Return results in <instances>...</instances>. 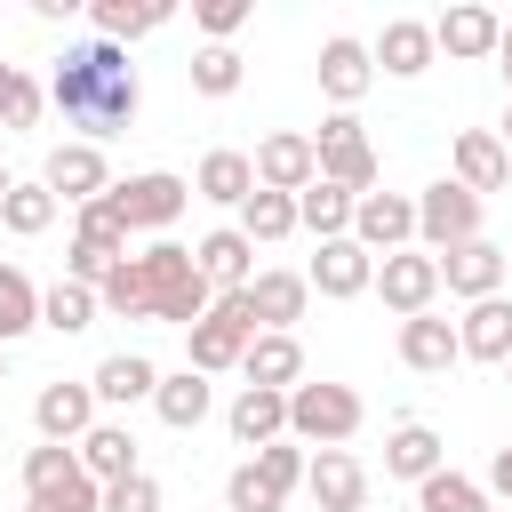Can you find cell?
Here are the masks:
<instances>
[{
	"mask_svg": "<svg viewBox=\"0 0 512 512\" xmlns=\"http://www.w3.org/2000/svg\"><path fill=\"white\" fill-rule=\"evenodd\" d=\"M96 304H104V312H120V320L200 328V320H208V304H216V288H208V272H200V256H192V248L152 240V248H136V256H120V264H112V280L96 288Z\"/></svg>",
	"mask_w": 512,
	"mask_h": 512,
	"instance_id": "6da1fadb",
	"label": "cell"
},
{
	"mask_svg": "<svg viewBox=\"0 0 512 512\" xmlns=\"http://www.w3.org/2000/svg\"><path fill=\"white\" fill-rule=\"evenodd\" d=\"M48 104L64 112V128H80V144L120 136V128L136 120V104H144L128 48H112V40H80V48H64L56 72H48Z\"/></svg>",
	"mask_w": 512,
	"mask_h": 512,
	"instance_id": "7a4b0ae2",
	"label": "cell"
},
{
	"mask_svg": "<svg viewBox=\"0 0 512 512\" xmlns=\"http://www.w3.org/2000/svg\"><path fill=\"white\" fill-rule=\"evenodd\" d=\"M264 336V320H256V304H248V288H232V296H216L208 304V320L200 328H184V368H200V376H224V368H240L248 360V344Z\"/></svg>",
	"mask_w": 512,
	"mask_h": 512,
	"instance_id": "3957f363",
	"label": "cell"
},
{
	"mask_svg": "<svg viewBox=\"0 0 512 512\" xmlns=\"http://www.w3.org/2000/svg\"><path fill=\"white\" fill-rule=\"evenodd\" d=\"M360 392L352 384H296L288 392V440L296 448H344L360 432Z\"/></svg>",
	"mask_w": 512,
	"mask_h": 512,
	"instance_id": "277c9868",
	"label": "cell"
},
{
	"mask_svg": "<svg viewBox=\"0 0 512 512\" xmlns=\"http://www.w3.org/2000/svg\"><path fill=\"white\" fill-rule=\"evenodd\" d=\"M464 240H480V192H464L456 176L424 184V192H416V248H424V256H448V248H464Z\"/></svg>",
	"mask_w": 512,
	"mask_h": 512,
	"instance_id": "5b68a950",
	"label": "cell"
},
{
	"mask_svg": "<svg viewBox=\"0 0 512 512\" xmlns=\"http://www.w3.org/2000/svg\"><path fill=\"white\" fill-rule=\"evenodd\" d=\"M312 144H320V176H328V184H344L352 200H368V192H376V144L360 136V120H352V112H328Z\"/></svg>",
	"mask_w": 512,
	"mask_h": 512,
	"instance_id": "8992f818",
	"label": "cell"
},
{
	"mask_svg": "<svg viewBox=\"0 0 512 512\" xmlns=\"http://www.w3.org/2000/svg\"><path fill=\"white\" fill-rule=\"evenodd\" d=\"M248 160H256V192H288V200H296L304 184H320V144H312L304 128H272Z\"/></svg>",
	"mask_w": 512,
	"mask_h": 512,
	"instance_id": "52a82bcc",
	"label": "cell"
},
{
	"mask_svg": "<svg viewBox=\"0 0 512 512\" xmlns=\"http://www.w3.org/2000/svg\"><path fill=\"white\" fill-rule=\"evenodd\" d=\"M40 184L64 200V208H88V200H104L112 192V168H104V144H56L48 160H40Z\"/></svg>",
	"mask_w": 512,
	"mask_h": 512,
	"instance_id": "ba28073f",
	"label": "cell"
},
{
	"mask_svg": "<svg viewBox=\"0 0 512 512\" xmlns=\"http://www.w3.org/2000/svg\"><path fill=\"white\" fill-rule=\"evenodd\" d=\"M112 200H120L128 232H168V224L184 216L192 184H184V176H168V168H144V176H128V184H112Z\"/></svg>",
	"mask_w": 512,
	"mask_h": 512,
	"instance_id": "9c48e42d",
	"label": "cell"
},
{
	"mask_svg": "<svg viewBox=\"0 0 512 512\" xmlns=\"http://www.w3.org/2000/svg\"><path fill=\"white\" fill-rule=\"evenodd\" d=\"M376 296H384V312H400V320L432 312V304H440V256H424V248L384 256V264H376Z\"/></svg>",
	"mask_w": 512,
	"mask_h": 512,
	"instance_id": "30bf717a",
	"label": "cell"
},
{
	"mask_svg": "<svg viewBox=\"0 0 512 512\" xmlns=\"http://www.w3.org/2000/svg\"><path fill=\"white\" fill-rule=\"evenodd\" d=\"M352 240L384 264V256H400V248H416V200L408 192H368L360 208H352Z\"/></svg>",
	"mask_w": 512,
	"mask_h": 512,
	"instance_id": "8fae6325",
	"label": "cell"
},
{
	"mask_svg": "<svg viewBox=\"0 0 512 512\" xmlns=\"http://www.w3.org/2000/svg\"><path fill=\"white\" fill-rule=\"evenodd\" d=\"M104 400H96V384H40V400H32V424H40V440H56V448H80L104 416H96Z\"/></svg>",
	"mask_w": 512,
	"mask_h": 512,
	"instance_id": "7c38bea8",
	"label": "cell"
},
{
	"mask_svg": "<svg viewBox=\"0 0 512 512\" xmlns=\"http://www.w3.org/2000/svg\"><path fill=\"white\" fill-rule=\"evenodd\" d=\"M368 88H376V48H368V40H352V32L320 40V96H328L336 112H352Z\"/></svg>",
	"mask_w": 512,
	"mask_h": 512,
	"instance_id": "4fadbf2b",
	"label": "cell"
},
{
	"mask_svg": "<svg viewBox=\"0 0 512 512\" xmlns=\"http://www.w3.org/2000/svg\"><path fill=\"white\" fill-rule=\"evenodd\" d=\"M312 296H328V304H352V296H368L376 288V256L344 232V240H320V256H312Z\"/></svg>",
	"mask_w": 512,
	"mask_h": 512,
	"instance_id": "5bb4252c",
	"label": "cell"
},
{
	"mask_svg": "<svg viewBox=\"0 0 512 512\" xmlns=\"http://www.w3.org/2000/svg\"><path fill=\"white\" fill-rule=\"evenodd\" d=\"M440 288L448 296H464V304H488V296H504V248L480 232V240H464V248H448L440 256Z\"/></svg>",
	"mask_w": 512,
	"mask_h": 512,
	"instance_id": "9a60e30c",
	"label": "cell"
},
{
	"mask_svg": "<svg viewBox=\"0 0 512 512\" xmlns=\"http://www.w3.org/2000/svg\"><path fill=\"white\" fill-rule=\"evenodd\" d=\"M248 304H256V320H264L272 336H296V320H304V304H312V280L288 272V264H264V272L248 280Z\"/></svg>",
	"mask_w": 512,
	"mask_h": 512,
	"instance_id": "2e32d148",
	"label": "cell"
},
{
	"mask_svg": "<svg viewBox=\"0 0 512 512\" xmlns=\"http://www.w3.org/2000/svg\"><path fill=\"white\" fill-rule=\"evenodd\" d=\"M448 160H456V184H464V192H480V200L512 184V152H504V136H496V128H464Z\"/></svg>",
	"mask_w": 512,
	"mask_h": 512,
	"instance_id": "e0dca14e",
	"label": "cell"
},
{
	"mask_svg": "<svg viewBox=\"0 0 512 512\" xmlns=\"http://www.w3.org/2000/svg\"><path fill=\"white\" fill-rule=\"evenodd\" d=\"M304 488H312L320 512H360V504H368V464L344 456V448H320L312 472H304Z\"/></svg>",
	"mask_w": 512,
	"mask_h": 512,
	"instance_id": "ac0fdd59",
	"label": "cell"
},
{
	"mask_svg": "<svg viewBox=\"0 0 512 512\" xmlns=\"http://www.w3.org/2000/svg\"><path fill=\"white\" fill-rule=\"evenodd\" d=\"M432 40H440V56L480 64V56H496V48H504V16H496V8H448V16L432 24Z\"/></svg>",
	"mask_w": 512,
	"mask_h": 512,
	"instance_id": "d6986e66",
	"label": "cell"
},
{
	"mask_svg": "<svg viewBox=\"0 0 512 512\" xmlns=\"http://www.w3.org/2000/svg\"><path fill=\"white\" fill-rule=\"evenodd\" d=\"M192 256H200V272H208V288H216V296H232V288H248V280H256V240H248L240 224H216Z\"/></svg>",
	"mask_w": 512,
	"mask_h": 512,
	"instance_id": "ffe728a7",
	"label": "cell"
},
{
	"mask_svg": "<svg viewBox=\"0 0 512 512\" xmlns=\"http://www.w3.org/2000/svg\"><path fill=\"white\" fill-rule=\"evenodd\" d=\"M400 360H408L416 376H448V368L464 360V344H456V320H440V312H416V320H400Z\"/></svg>",
	"mask_w": 512,
	"mask_h": 512,
	"instance_id": "44dd1931",
	"label": "cell"
},
{
	"mask_svg": "<svg viewBox=\"0 0 512 512\" xmlns=\"http://www.w3.org/2000/svg\"><path fill=\"white\" fill-rule=\"evenodd\" d=\"M224 424H232V440H240V448H272V440H288V392L240 384V400L224 408Z\"/></svg>",
	"mask_w": 512,
	"mask_h": 512,
	"instance_id": "7402d4cb",
	"label": "cell"
},
{
	"mask_svg": "<svg viewBox=\"0 0 512 512\" xmlns=\"http://www.w3.org/2000/svg\"><path fill=\"white\" fill-rule=\"evenodd\" d=\"M456 344H464V360H488V368H504V360H512V296L464 304V320H456Z\"/></svg>",
	"mask_w": 512,
	"mask_h": 512,
	"instance_id": "603a6c76",
	"label": "cell"
},
{
	"mask_svg": "<svg viewBox=\"0 0 512 512\" xmlns=\"http://www.w3.org/2000/svg\"><path fill=\"white\" fill-rule=\"evenodd\" d=\"M192 200L248 208V200H256V160H248V152H232V144H216V152L200 160V176H192Z\"/></svg>",
	"mask_w": 512,
	"mask_h": 512,
	"instance_id": "cb8c5ba5",
	"label": "cell"
},
{
	"mask_svg": "<svg viewBox=\"0 0 512 512\" xmlns=\"http://www.w3.org/2000/svg\"><path fill=\"white\" fill-rule=\"evenodd\" d=\"M432 56H440V40H432V24H416V16H392V24L376 32V64H384L392 80L432 72Z\"/></svg>",
	"mask_w": 512,
	"mask_h": 512,
	"instance_id": "d4e9b609",
	"label": "cell"
},
{
	"mask_svg": "<svg viewBox=\"0 0 512 512\" xmlns=\"http://www.w3.org/2000/svg\"><path fill=\"white\" fill-rule=\"evenodd\" d=\"M88 384H96V400H104V408H136V400H152V392H160V368H152L144 352H104Z\"/></svg>",
	"mask_w": 512,
	"mask_h": 512,
	"instance_id": "484cf974",
	"label": "cell"
},
{
	"mask_svg": "<svg viewBox=\"0 0 512 512\" xmlns=\"http://www.w3.org/2000/svg\"><path fill=\"white\" fill-rule=\"evenodd\" d=\"M240 376H248V384H264V392H296V384H304V344H296V336H272V328H264V336L248 344Z\"/></svg>",
	"mask_w": 512,
	"mask_h": 512,
	"instance_id": "4316f807",
	"label": "cell"
},
{
	"mask_svg": "<svg viewBox=\"0 0 512 512\" xmlns=\"http://www.w3.org/2000/svg\"><path fill=\"white\" fill-rule=\"evenodd\" d=\"M152 408H160V424H168V432H200V424H208V408H216V392H208V376H200V368H176V376H160Z\"/></svg>",
	"mask_w": 512,
	"mask_h": 512,
	"instance_id": "83f0119b",
	"label": "cell"
},
{
	"mask_svg": "<svg viewBox=\"0 0 512 512\" xmlns=\"http://www.w3.org/2000/svg\"><path fill=\"white\" fill-rule=\"evenodd\" d=\"M80 472H88L96 488H112V480H128V472H144V464H136V432L104 416V424H96V432L80 440Z\"/></svg>",
	"mask_w": 512,
	"mask_h": 512,
	"instance_id": "f1b7e54d",
	"label": "cell"
},
{
	"mask_svg": "<svg viewBox=\"0 0 512 512\" xmlns=\"http://www.w3.org/2000/svg\"><path fill=\"white\" fill-rule=\"evenodd\" d=\"M440 464H448V448H440L432 424H392V440H384V472H392V480H416V488H424Z\"/></svg>",
	"mask_w": 512,
	"mask_h": 512,
	"instance_id": "f546056e",
	"label": "cell"
},
{
	"mask_svg": "<svg viewBox=\"0 0 512 512\" xmlns=\"http://www.w3.org/2000/svg\"><path fill=\"white\" fill-rule=\"evenodd\" d=\"M88 24H96V40L128 48V40H144V32L168 24V0H88Z\"/></svg>",
	"mask_w": 512,
	"mask_h": 512,
	"instance_id": "4dcf8cb0",
	"label": "cell"
},
{
	"mask_svg": "<svg viewBox=\"0 0 512 512\" xmlns=\"http://www.w3.org/2000/svg\"><path fill=\"white\" fill-rule=\"evenodd\" d=\"M352 208H360V200H352L344 184L320 176V184L296 192V232H312V240H344V232H352Z\"/></svg>",
	"mask_w": 512,
	"mask_h": 512,
	"instance_id": "1f68e13d",
	"label": "cell"
},
{
	"mask_svg": "<svg viewBox=\"0 0 512 512\" xmlns=\"http://www.w3.org/2000/svg\"><path fill=\"white\" fill-rule=\"evenodd\" d=\"M96 288H80V280H48L40 288V328H56V336H80V328H96Z\"/></svg>",
	"mask_w": 512,
	"mask_h": 512,
	"instance_id": "d6a6232c",
	"label": "cell"
},
{
	"mask_svg": "<svg viewBox=\"0 0 512 512\" xmlns=\"http://www.w3.org/2000/svg\"><path fill=\"white\" fill-rule=\"evenodd\" d=\"M32 328H40V288L24 264H0V344H16Z\"/></svg>",
	"mask_w": 512,
	"mask_h": 512,
	"instance_id": "836d02e7",
	"label": "cell"
},
{
	"mask_svg": "<svg viewBox=\"0 0 512 512\" xmlns=\"http://www.w3.org/2000/svg\"><path fill=\"white\" fill-rule=\"evenodd\" d=\"M56 208H64V200H56V192H48L40 176H32V184H16V192L0 200V224H8L16 240H40V232L56 224Z\"/></svg>",
	"mask_w": 512,
	"mask_h": 512,
	"instance_id": "e575fe53",
	"label": "cell"
},
{
	"mask_svg": "<svg viewBox=\"0 0 512 512\" xmlns=\"http://www.w3.org/2000/svg\"><path fill=\"white\" fill-rule=\"evenodd\" d=\"M72 240H88V248H104V256H128V216H120V200L104 192V200L72 208Z\"/></svg>",
	"mask_w": 512,
	"mask_h": 512,
	"instance_id": "d590c367",
	"label": "cell"
},
{
	"mask_svg": "<svg viewBox=\"0 0 512 512\" xmlns=\"http://www.w3.org/2000/svg\"><path fill=\"white\" fill-rule=\"evenodd\" d=\"M416 512H488V488L440 464V472H432V480L416 488Z\"/></svg>",
	"mask_w": 512,
	"mask_h": 512,
	"instance_id": "8d00e7d4",
	"label": "cell"
},
{
	"mask_svg": "<svg viewBox=\"0 0 512 512\" xmlns=\"http://www.w3.org/2000/svg\"><path fill=\"white\" fill-rule=\"evenodd\" d=\"M24 512H104V488H96V480H88V472L72 464L64 480L32 488V496H24Z\"/></svg>",
	"mask_w": 512,
	"mask_h": 512,
	"instance_id": "74e56055",
	"label": "cell"
},
{
	"mask_svg": "<svg viewBox=\"0 0 512 512\" xmlns=\"http://www.w3.org/2000/svg\"><path fill=\"white\" fill-rule=\"evenodd\" d=\"M240 80H248V64H240V48H200L192 56V96H240Z\"/></svg>",
	"mask_w": 512,
	"mask_h": 512,
	"instance_id": "f35d334b",
	"label": "cell"
},
{
	"mask_svg": "<svg viewBox=\"0 0 512 512\" xmlns=\"http://www.w3.org/2000/svg\"><path fill=\"white\" fill-rule=\"evenodd\" d=\"M240 232H248L256 248H272V240H288V232H296V200H288V192H256V200L240 208Z\"/></svg>",
	"mask_w": 512,
	"mask_h": 512,
	"instance_id": "ab89813d",
	"label": "cell"
},
{
	"mask_svg": "<svg viewBox=\"0 0 512 512\" xmlns=\"http://www.w3.org/2000/svg\"><path fill=\"white\" fill-rule=\"evenodd\" d=\"M248 464H256V472H264V480H272L280 496H288V488H304V472H312V456H304L296 440H272V448H256Z\"/></svg>",
	"mask_w": 512,
	"mask_h": 512,
	"instance_id": "60d3db41",
	"label": "cell"
},
{
	"mask_svg": "<svg viewBox=\"0 0 512 512\" xmlns=\"http://www.w3.org/2000/svg\"><path fill=\"white\" fill-rule=\"evenodd\" d=\"M280 504H288V496H280L256 464H240V472L224 480V512H280Z\"/></svg>",
	"mask_w": 512,
	"mask_h": 512,
	"instance_id": "b9f144b4",
	"label": "cell"
},
{
	"mask_svg": "<svg viewBox=\"0 0 512 512\" xmlns=\"http://www.w3.org/2000/svg\"><path fill=\"white\" fill-rule=\"evenodd\" d=\"M192 24H200L216 48H232V32L248 24V0H200V8H192Z\"/></svg>",
	"mask_w": 512,
	"mask_h": 512,
	"instance_id": "7bdbcfd3",
	"label": "cell"
},
{
	"mask_svg": "<svg viewBox=\"0 0 512 512\" xmlns=\"http://www.w3.org/2000/svg\"><path fill=\"white\" fill-rule=\"evenodd\" d=\"M72 464H80V448H56V440H40V448L24 456V496H32V488H48V480H64Z\"/></svg>",
	"mask_w": 512,
	"mask_h": 512,
	"instance_id": "ee69618b",
	"label": "cell"
},
{
	"mask_svg": "<svg viewBox=\"0 0 512 512\" xmlns=\"http://www.w3.org/2000/svg\"><path fill=\"white\" fill-rule=\"evenodd\" d=\"M104 512H160V480H152V472L112 480V488H104Z\"/></svg>",
	"mask_w": 512,
	"mask_h": 512,
	"instance_id": "f6af8a7d",
	"label": "cell"
},
{
	"mask_svg": "<svg viewBox=\"0 0 512 512\" xmlns=\"http://www.w3.org/2000/svg\"><path fill=\"white\" fill-rule=\"evenodd\" d=\"M16 88H24V64H0V120H8V104H16Z\"/></svg>",
	"mask_w": 512,
	"mask_h": 512,
	"instance_id": "bcb514c9",
	"label": "cell"
},
{
	"mask_svg": "<svg viewBox=\"0 0 512 512\" xmlns=\"http://www.w3.org/2000/svg\"><path fill=\"white\" fill-rule=\"evenodd\" d=\"M488 488H496V496H512V448H496V464H488Z\"/></svg>",
	"mask_w": 512,
	"mask_h": 512,
	"instance_id": "7dc6e473",
	"label": "cell"
},
{
	"mask_svg": "<svg viewBox=\"0 0 512 512\" xmlns=\"http://www.w3.org/2000/svg\"><path fill=\"white\" fill-rule=\"evenodd\" d=\"M496 64H504V88H512V24H504V48H496Z\"/></svg>",
	"mask_w": 512,
	"mask_h": 512,
	"instance_id": "c3c4849f",
	"label": "cell"
},
{
	"mask_svg": "<svg viewBox=\"0 0 512 512\" xmlns=\"http://www.w3.org/2000/svg\"><path fill=\"white\" fill-rule=\"evenodd\" d=\"M8 192H16V176H8V168H0V200H8Z\"/></svg>",
	"mask_w": 512,
	"mask_h": 512,
	"instance_id": "681fc988",
	"label": "cell"
},
{
	"mask_svg": "<svg viewBox=\"0 0 512 512\" xmlns=\"http://www.w3.org/2000/svg\"><path fill=\"white\" fill-rule=\"evenodd\" d=\"M496 136H504V152H512V112H504V128H496Z\"/></svg>",
	"mask_w": 512,
	"mask_h": 512,
	"instance_id": "f907efd6",
	"label": "cell"
},
{
	"mask_svg": "<svg viewBox=\"0 0 512 512\" xmlns=\"http://www.w3.org/2000/svg\"><path fill=\"white\" fill-rule=\"evenodd\" d=\"M0 376H8V344H0Z\"/></svg>",
	"mask_w": 512,
	"mask_h": 512,
	"instance_id": "816d5d0a",
	"label": "cell"
},
{
	"mask_svg": "<svg viewBox=\"0 0 512 512\" xmlns=\"http://www.w3.org/2000/svg\"><path fill=\"white\" fill-rule=\"evenodd\" d=\"M504 384H512V360H504Z\"/></svg>",
	"mask_w": 512,
	"mask_h": 512,
	"instance_id": "f5cc1de1",
	"label": "cell"
},
{
	"mask_svg": "<svg viewBox=\"0 0 512 512\" xmlns=\"http://www.w3.org/2000/svg\"><path fill=\"white\" fill-rule=\"evenodd\" d=\"M216 512H224V504H216Z\"/></svg>",
	"mask_w": 512,
	"mask_h": 512,
	"instance_id": "db71d44e",
	"label": "cell"
}]
</instances>
